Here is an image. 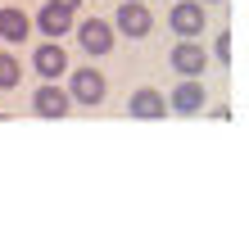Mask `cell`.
I'll return each instance as SVG.
<instances>
[{
	"label": "cell",
	"instance_id": "cell-6",
	"mask_svg": "<svg viewBox=\"0 0 249 240\" xmlns=\"http://www.w3.org/2000/svg\"><path fill=\"white\" fill-rule=\"evenodd\" d=\"M68 109H72V100H68V91H64L59 82H46V86L32 95V113H36V118H64Z\"/></svg>",
	"mask_w": 249,
	"mask_h": 240
},
{
	"label": "cell",
	"instance_id": "cell-9",
	"mask_svg": "<svg viewBox=\"0 0 249 240\" xmlns=\"http://www.w3.org/2000/svg\"><path fill=\"white\" fill-rule=\"evenodd\" d=\"M32 64H36V73H41V77H46V82H59L64 77V73H68V55L59 50V41H46V46H41L36 55H32Z\"/></svg>",
	"mask_w": 249,
	"mask_h": 240
},
{
	"label": "cell",
	"instance_id": "cell-10",
	"mask_svg": "<svg viewBox=\"0 0 249 240\" xmlns=\"http://www.w3.org/2000/svg\"><path fill=\"white\" fill-rule=\"evenodd\" d=\"M32 27H41L46 37H54V41H59L64 32H72V14H68V9H59V5H50V0H46V9H41L36 18H32Z\"/></svg>",
	"mask_w": 249,
	"mask_h": 240
},
{
	"label": "cell",
	"instance_id": "cell-1",
	"mask_svg": "<svg viewBox=\"0 0 249 240\" xmlns=\"http://www.w3.org/2000/svg\"><path fill=\"white\" fill-rule=\"evenodd\" d=\"M68 100L72 104H86V109H95V104H105V95H109V82H105V73L100 68H77L68 77Z\"/></svg>",
	"mask_w": 249,
	"mask_h": 240
},
{
	"label": "cell",
	"instance_id": "cell-7",
	"mask_svg": "<svg viewBox=\"0 0 249 240\" xmlns=\"http://www.w3.org/2000/svg\"><path fill=\"white\" fill-rule=\"evenodd\" d=\"M168 109L172 113H199L204 109V82L199 77H181L168 95Z\"/></svg>",
	"mask_w": 249,
	"mask_h": 240
},
{
	"label": "cell",
	"instance_id": "cell-13",
	"mask_svg": "<svg viewBox=\"0 0 249 240\" xmlns=\"http://www.w3.org/2000/svg\"><path fill=\"white\" fill-rule=\"evenodd\" d=\"M213 59H217V64H231V37H227V32L213 41Z\"/></svg>",
	"mask_w": 249,
	"mask_h": 240
},
{
	"label": "cell",
	"instance_id": "cell-2",
	"mask_svg": "<svg viewBox=\"0 0 249 240\" xmlns=\"http://www.w3.org/2000/svg\"><path fill=\"white\" fill-rule=\"evenodd\" d=\"M113 27H118L123 37H131V41H141V37H150V27H154V18H150V9H145L141 0H123V9L113 14Z\"/></svg>",
	"mask_w": 249,
	"mask_h": 240
},
{
	"label": "cell",
	"instance_id": "cell-3",
	"mask_svg": "<svg viewBox=\"0 0 249 240\" xmlns=\"http://www.w3.org/2000/svg\"><path fill=\"white\" fill-rule=\"evenodd\" d=\"M204 64H209V55H204L199 37H181L177 46H172V68H177L181 77H199Z\"/></svg>",
	"mask_w": 249,
	"mask_h": 240
},
{
	"label": "cell",
	"instance_id": "cell-5",
	"mask_svg": "<svg viewBox=\"0 0 249 240\" xmlns=\"http://www.w3.org/2000/svg\"><path fill=\"white\" fill-rule=\"evenodd\" d=\"M168 27L177 37H199L204 32V5L199 0H177L172 14H168Z\"/></svg>",
	"mask_w": 249,
	"mask_h": 240
},
{
	"label": "cell",
	"instance_id": "cell-12",
	"mask_svg": "<svg viewBox=\"0 0 249 240\" xmlns=\"http://www.w3.org/2000/svg\"><path fill=\"white\" fill-rule=\"evenodd\" d=\"M18 82H23V64L9 50H0V91H14Z\"/></svg>",
	"mask_w": 249,
	"mask_h": 240
},
{
	"label": "cell",
	"instance_id": "cell-11",
	"mask_svg": "<svg viewBox=\"0 0 249 240\" xmlns=\"http://www.w3.org/2000/svg\"><path fill=\"white\" fill-rule=\"evenodd\" d=\"M27 32H32V18H27L23 9H0V37L5 41H27Z\"/></svg>",
	"mask_w": 249,
	"mask_h": 240
},
{
	"label": "cell",
	"instance_id": "cell-14",
	"mask_svg": "<svg viewBox=\"0 0 249 240\" xmlns=\"http://www.w3.org/2000/svg\"><path fill=\"white\" fill-rule=\"evenodd\" d=\"M50 5H59V9H68V14H77V5H82V0H50Z\"/></svg>",
	"mask_w": 249,
	"mask_h": 240
},
{
	"label": "cell",
	"instance_id": "cell-4",
	"mask_svg": "<svg viewBox=\"0 0 249 240\" xmlns=\"http://www.w3.org/2000/svg\"><path fill=\"white\" fill-rule=\"evenodd\" d=\"M72 27H77V41H82L86 55H109V50H113V23L86 18V23H72Z\"/></svg>",
	"mask_w": 249,
	"mask_h": 240
},
{
	"label": "cell",
	"instance_id": "cell-15",
	"mask_svg": "<svg viewBox=\"0 0 249 240\" xmlns=\"http://www.w3.org/2000/svg\"><path fill=\"white\" fill-rule=\"evenodd\" d=\"M199 5H217V0H199Z\"/></svg>",
	"mask_w": 249,
	"mask_h": 240
},
{
	"label": "cell",
	"instance_id": "cell-8",
	"mask_svg": "<svg viewBox=\"0 0 249 240\" xmlns=\"http://www.w3.org/2000/svg\"><path fill=\"white\" fill-rule=\"evenodd\" d=\"M127 113H131V118H141V123H150V118H163V113H168V95H163V91H154V86H141V91L131 95Z\"/></svg>",
	"mask_w": 249,
	"mask_h": 240
}]
</instances>
